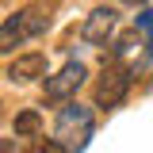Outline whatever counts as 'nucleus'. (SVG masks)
<instances>
[{"label":"nucleus","mask_w":153,"mask_h":153,"mask_svg":"<svg viewBox=\"0 0 153 153\" xmlns=\"http://www.w3.org/2000/svg\"><path fill=\"white\" fill-rule=\"evenodd\" d=\"M50 19H54V16H50L46 4H31V8L12 12V16L0 23V54H8V50H16V46H23V42L46 35Z\"/></svg>","instance_id":"1"},{"label":"nucleus","mask_w":153,"mask_h":153,"mask_svg":"<svg viewBox=\"0 0 153 153\" xmlns=\"http://www.w3.org/2000/svg\"><path fill=\"white\" fill-rule=\"evenodd\" d=\"M88 138H92V111L80 107V103L61 107V115L54 123V146L61 153H76L88 146Z\"/></svg>","instance_id":"2"},{"label":"nucleus","mask_w":153,"mask_h":153,"mask_svg":"<svg viewBox=\"0 0 153 153\" xmlns=\"http://www.w3.org/2000/svg\"><path fill=\"white\" fill-rule=\"evenodd\" d=\"M92 92H96V107H103V111L119 107V103L126 100V92H130V69H126L119 57L103 61V69H100V76H96Z\"/></svg>","instance_id":"3"},{"label":"nucleus","mask_w":153,"mask_h":153,"mask_svg":"<svg viewBox=\"0 0 153 153\" xmlns=\"http://www.w3.org/2000/svg\"><path fill=\"white\" fill-rule=\"evenodd\" d=\"M80 84H84V65H80V61H69L61 73L46 76V100H50V103H61V100H69Z\"/></svg>","instance_id":"4"},{"label":"nucleus","mask_w":153,"mask_h":153,"mask_svg":"<svg viewBox=\"0 0 153 153\" xmlns=\"http://www.w3.org/2000/svg\"><path fill=\"white\" fill-rule=\"evenodd\" d=\"M115 27H119V12H115V8H96L92 16H88V23L80 27V38L92 42V46H103Z\"/></svg>","instance_id":"5"},{"label":"nucleus","mask_w":153,"mask_h":153,"mask_svg":"<svg viewBox=\"0 0 153 153\" xmlns=\"http://www.w3.org/2000/svg\"><path fill=\"white\" fill-rule=\"evenodd\" d=\"M42 73H46V57L42 54H23V57H16V61L8 65V80H19V84L38 80Z\"/></svg>","instance_id":"6"},{"label":"nucleus","mask_w":153,"mask_h":153,"mask_svg":"<svg viewBox=\"0 0 153 153\" xmlns=\"http://www.w3.org/2000/svg\"><path fill=\"white\" fill-rule=\"evenodd\" d=\"M38 130H42V115L38 111H19L16 115V134L19 138H35Z\"/></svg>","instance_id":"7"},{"label":"nucleus","mask_w":153,"mask_h":153,"mask_svg":"<svg viewBox=\"0 0 153 153\" xmlns=\"http://www.w3.org/2000/svg\"><path fill=\"white\" fill-rule=\"evenodd\" d=\"M134 46H142V35H138V27H134V31H126V35H119V38H115V46H111V57H123V54H130Z\"/></svg>","instance_id":"8"},{"label":"nucleus","mask_w":153,"mask_h":153,"mask_svg":"<svg viewBox=\"0 0 153 153\" xmlns=\"http://www.w3.org/2000/svg\"><path fill=\"white\" fill-rule=\"evenodd\" d=\"M138 27H142L146 38H149V57H153V12H138Z\"/></svg>","instance_id":"9"},{"label":"nucleus","mask_w":153,"mask_h":153,"mask_svg":"<svg viewBox=\"0 0 153 153\" xmlns=\"http://www.w3.org/2000/svg\"><path fill=\"white\" fill-rule=\"evenodd\" d=\"M0 153H16V146L12 142H0Z\"/></svg>","instance_id":"10"},{"label":"nucleus","mask_w":153,"mask_h":153,"mask_svg":"<svg viewBox=\"0 0 153 153\" xmlns=\"http://www.w3.org/2000/svg\"><path fill=\"white\" fill-rule=\"evenodd\" d=\"M123 4H130V8H142V4H149V0H123Z\"/></svg>","instance_id":"11"}]
</instances>
